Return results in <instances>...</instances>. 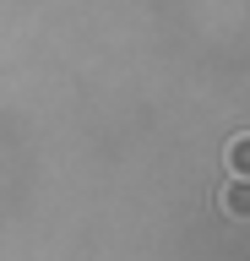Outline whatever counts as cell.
Segmentation results:
<instances>
[{"instance_id": "1", "label": "cell", "mask_w": 250, "mask_h": 261, "mask_svg": "<svg viewBox=\"0 0 250 261\" xmlns=\"http://www.w3.org/2000/svg\"><path fill=\"white\" fill-rule=\"evenodd\" d=\"M217 201H223V212H229V218H245V223H250V179L234 174L229 185L217 191Z\"/></svg>"}, {"instance_id": "2", "label": "cell", "mask_w": 250, "mask_h": 261, "mask_svg": "<svg viewBox=\"0 0 250 261\" xmlns=\"http://www.w3.org/2000/svg\"><path fill=\"white\" fill-rule=\"evenodd\" d=\"M229 169L239 179H250V136H234L229 142Z\"/></svg>"}]
</instances>
